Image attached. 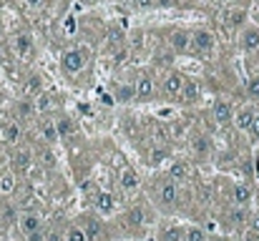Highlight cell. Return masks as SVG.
Masks as SVG:
<instances>
[{"mask_svg": "<svg viewBox=\"0 0 259 241\" xmlns=\"http://www.w3.org/2000/svg\"><path fill=\"white\" fill-rule=\"evenodd\" d=\"M10 45H13V53H15L20 61H30V58L35 56V43H33V35H30V33H18V35L10 40Z\"/></svg>", "mask_w": 259, "mask_h": 241, "instance_id": "3957f363", "label": "cell"}, {"mask_svg": "<svg viewBox=\"0 0 259 241\" xmlns=\"http://www.w3.org/2000/svg\"><path fill=\"white\" fill-rule=\"evenodd\" d=\"M189 176H191V163L186 159H176L169 166V178L176 181V183H184V181H189Z\"/></svg>", "mask_w": 259, "mask_h": 241, "instance_id": "4fadbf2b", "label": "cell"}, {"mask_svg": "<svg viewBox=\"0 0 259 241\" xmlns=\"http://www.w3.org/2000/svg\"><path fill=\"white\" fill-rule=\"evenodd\" d=\"M191 149H194V154H196L199 159H209V154H211V141H209V136H194Z\"/></svg>", "mask_w": 259, "mask_h": 241, "instance_id": "44dd1931", "label": "cell"}, {"mask_svg": "<svg viewBox=\"0 0 259 241\" xmlns=\"http://www.w3.org/2000/svg\"><path fill=\"white\" fill-rule=\"evenodd\" d=\"M234 106H232V101H224V98H219V101H214V108H211V116H214V121L219 123V126H232L234 123Z\"/></svg>", "mask_w": 259, "mask_h": 241, "instance_id": "8992f818", "label": "cell"}, {"mask_svg": "<svg viewBox=\"0 0 259 241\" xmlns=\"http://www.w3.org/2000/svg\"><path fill=\"white\" fill-rule=\"evenodd\" d=\"M0 66H3V53H0Z\"/></svg>", "mask_w": 259, "mask_h": 241, "instance_id": "681fc988", "label": "cell"}, {"mask_svg": "<svg viewBox=\"0 0 259 241\" xmlns=\"http://www.w3.org/2000/svg\"><path fill=\"white\" fill-rule=\"evenodd\" d=\"M20 136H23V128H20L18 121H10V123L3 128V138H5V143H10V146H18Z\"/></svg>", "mask_w": 259, "mask_h": 241, "instance_id": "ffe728a7", "label": "cell"}, {"mask_svg": "<svg viewBox=\"0 0 259 241\" xmlns=\"http://www.w3.org/2000/svg\"><path fill=\"white\" fill-rule=\"evenodd\" d=\"M206 241H229V236H222V234H214V236H209Z\"/></svg>", "mask_w": 259, "mask_h": 241, "instance_id": "f6af8a7d", "label": "cell"}, {"mask_svg": "<svg viewBox=\"0 0 259 241\" xmlns=\"http://www.w3.org/2000/svg\"><path fill=\"white\" fill-rule=\"evenodd\" d=\"M222 23L227 25V28H244L247 25V10H242V8H237V10H227L224 15H222Z\"/></svg>", "mask_w": 259, "mask_h": 241, "instance_id": "2e32d148", "label": "cell"}, {"mask_svg": "<svg viewBox=\"0 0 259 241\" xmlns=\"http://www.w3.org/2000/svg\"><path fill=\"white\" fill-rule=\"evenodd\" d=\"M83 3H88V5H93V3H98V0H83Z\"/></svg>", "mask_w": 259, "mask_h": 241, "instance_id": "c3c4849f", "label": "cell"}, {"mask_svg": "<svg viewBox=\"0 0 259 241\" xmlns=\"http://www.w3.org/2000/svg\"><path fill=\"white\" fill-rule=\"evenodd\" d=\"M56 126H58V133H61V136H76V123H73L71 118L61 116V118L56 121Z\"/></svg>", "mask_w": 259, "mask_h": 241, "instance_id": "83f0119b", "label": "cell"}, {"mask_svg": "<svg viewBox=\"0 0 259 241\" xmlns=\"http://www.w3.org/2000/svg\"><path fill=\"white\" fill-rule=\"evenodd\" d=\"M116 101H121V103L136 101V83H121V85H116Z\"/></svg>", "mask_w": 259, "mask_h": 241, "instance_id": "7402d4cb", "label": "cell"}, {"mask_svg": "<svg viewBox=\"0 0 259 241\" xmlns=\"http://www.w3.org/2000/svg\"><path fill=\"white\" fill-rule=\"evenodd\" d=\"M229 224L232 226H244V224H249V211H247V206H237L234 204V209L229 211Z\"/></svg>", "mask_w": 259, "mask_h": 241, "instance_id": "cb8c5ba5", "label": "cell"}, {"mask_svg": "<svg viewBox=\"0 0 259 241\" xmlns=\"http://www.w3.org/2000/svg\"><path fill=\"white\" fill-rule=\"evenodd\" d=\"M30 166H33V149L18 146V149L13 151V168H15L18 173H25Z\"/></svg>", "mask_w": 259, "mask_h": 241, "instance_id": "8fae6325", "label": "cell"}, {"mask_svg": "<svg viewBox=\"0 0 259 241\" xmlns=\"http://www.w3.org/2000/svg\"><path fill=\"white\" fill-rule=\"evenodd\" d=\"M184 229L181 226H164L161 234H159V241H184Z\"/></svg>", "mask_w": 259, "mask_h": 241, "instance_id": "4316f807", "label": "cell"}, {"mask_svg": "<svg viewBox=\"0 0 259 241\" xmlns=\"http://www.w3.org/2000/svg\"><path fill=\"white\" fill-rule=\"evenodd\" d=\"M184 80H186V76H181L179 71L164 73V78H161V93H164V98H176V95H181Z\"/></svg>", "mask_w": 259, "mask_h": 241, "instance_id": "5b68a950", "label": "cell"}, {"mask_svg": "<svg viewBox=\"0 0 259 241\" xmlns=\"http://www.w3.org/2000/svg\"><path fill=\"white\" fill-rule=\"evenodd\" d=\"M25 241H48V234L43 231V229H38V231H33V234H28Z\"/></svg>", "mask_w": 259, "mask_h": 241, "instance_id": "d590c367", "label": "cell"}, {"mask_svg": "<svg viewBox=\"0 0 259 241\" xmlns=\"http://www.w3.org/2000/svg\"><path fill=\"white\" fill-rule=\"evenodd\" d=\"M63 28H66L68 35H73V33H76V20H73V18H66V25H63Z\"/></svg>", "mask_w": 259, "mask_h": 241, "instance_id": "f35d334b", "label": "cell"}, {"mask_svg": "<svg viewBox=\"0 0 259 241\" xmlns=\"http://www.w3.org/2000/svg\"><path fill=\"white\" fill-rule=\"evenodd\" d=\"M113 206H116V199H113V194H106V191H101V194L96 196V211H98V214H111V211H113Z\"/></svg>", "mask_w": 259, "mask_h": 241, "instance_id": "603a6c76", "label": "cell"}, {"mask_svg": "<svg viewBox=\"0 0 259 241\" xmlns=\"http://www.w3.org/2000/svg\"><path fill=\"white\" fill-rule=\"evenodd\" d=\"M43 3H46V0H25V5H28V8H40Z\"/></svg>", "mask_w": 259, "mask_h": 241, "instance_id": "7bdbcfd3", "label": "cell"}, {"mask_svg": "<svg viewBox=\"0 0 259 241\" xmlns=\"http://www.w3.org/2000/svg\"><path fill=\"white\" fill-rule=\"evenodd\" d=\"M247 95H249L252 101H259V76L247 80Z\"/></svg>", "mask_w": 259, "mask_h": 241, "instance_id": "836d02e7", "label": "cell"}, {"mask_svg": "<svg viewBox=\"0 0 259 241\" xmlns=\"http://www.w3.org/2000/svg\"><path fill=\"white\" fill-rule=\"evenodd\" d=\"M169 45H171L174 53H179V56L189 53L191 51V33L189 30H181V28L171 30L169 33Z\"/></svg>", "mask_w": 259, "mask_h": 241, "instance_id": "ba28073f", "label": "cell"}, {"mask_svg": "<svg viewBox=\"0 0 259 241\" xmlns=\"http://www.w3.org/2000/svg\"><path fill=\"white\" fill-rule=\"evenodd\" d=\"M38 76H33V78H30V83H28V90H30V93H33V90H38V88H40V83H38Z\"/></svg>", "mask_w": 259, "mask_h": 241, "instance_id": "60d3db41", "label": "cell"}, {"mask_svg": "<svg viewBox=\"0 0 259 241\" xmlns=\"http://www.w3.org/2000/svg\"><path fill=\"white\" fill-rule=\"evenodd\" d=\"M144 224H146V211L141 206H134V209L126 211V216H123V226L126 229H141Z\"/></svg>", "mask_w": 259, "mask_h": 241, "instance_id": "e0dca14e", "label": "cell"}, {"mask_svg": "<svg viewBox=\"0 0 259 241\" xmlns=\"http://www.w3.org/2000/svg\"><path fill=\"white\" fill-rule=\"evenodd\" d=\"M247 229H252V231H257L259 234V211L249 214V224H247Z\"/></svg>", "mask_w": 259, "mask_h": 241, "instance_id": "8d00e7d4", "label": "cell"}, {"mask_svg": "<svg viewBox=\"0 0 259 241\" xmlns=\"http://www.w3.org/2000/svg\"><path fill=\"white\" fill-rule=\"evenodd\" d=\"M201 98V85H199V80H194V78H186L184 80V88H181V101L184 103H196Z\"/></svg>", "mask_w": 259, "mask_h": 241, "instance_id": "5bb4252c", "label": "cell"}, {"mask_svg": "<svg viewBox=\"0 0 259 241\" xmlns=\"http://www.w3.org/2000/svg\"><path fill=\"white\" fill-rule=\"evenodd\" d=\"M232 201L237 206H249V201H252V186L249 183H237L232 188Z\"/></svg>", "mask_w": 259, "mask_h": 241, "instance_id": "d6986e66", "label": "cell"}, {"mask_svg": "<svg viewBox=\"0 0 259 241\" xmlns=\"http://www.w3.org/2000/svg\"><path fill=\"white\" fill-rule=\"evenodd\" d=\"M118 186H121L123 191H136V188L141 186V176L136 173V168H134V166H123V168H121Z\"/></svg>", "mask_w": 259, "mask_h": 241, "instance_id": "7c38bea8", "label": "cell"}, {"mask_svg": "<svg viewBox=\"0 0 259 241\" xmlns=\"http://www.w3.org/2000/svg\"><path fill=\"white\" fill-rule=\"evenodd\" d=\"M154 5H156V0H136V8H141V10H149Z\"/></svg>", "mask_w": 259, "mask_h": 241, "instance_id": "ab89813d", "label": "cell"}, {"mask_svg": "<svg viewBox=\"0 0 259 241\" xmlns=\"http://www.w3.org/2000/svg\"><path fill=\"white\" fill-rule=\"evenodd\" d=\"M66 241H88L83 226H71V229H68V234H66Z\"/></svg>", "mask_w": 259, "mask_h": 241, "instance_id": "d6a6232c", "label": "cell"}, {"mask_svg": "<svg viewBox=\"0 0 259 241\" xmlns=\"http://www.w3.org/2000/svg\"><path fill=\"white\" fill-rule=\"evenodd\" d=\"M159 204L164 206V209H171L179 204V183L176 181H166V183H161V188H159Z\"/></svg>", "mask_w": 259, "mask_h": 241, "instance_id": "9c48e42d", "label": "cell"}, {"mask_svg": "<svg viewBox=\"0 0 259 241\" xmlns=\"http://www.w3.org/2000/svg\"><path fill=\"white\" fill-rule=\"evenodd\" d=\"M15 221H18V229H20L23 236H28V234L43 229V214H38V211H25V214H20Z\"/></svg>", "mask_w": 259, "mask_h": 241, "instance_id": "52a82bcc", "label": "cell"}, {"mask_svg": "<svg viewBox=\"0 0 259 241\" xmlns=\"http://www.w3.org/2000/svg\"><path fill=\"white\" fill-rule=\"evenodd\" d=\"M35 113H38L35 101H20V103H18V116H20V118H33Z\"/></svg>", "mask_w": 259, "mask_h": 241, "instance_id": "f546056e", "label": "cell"}, {"mask_svg": "<svg viewBox=\"0 0 259 241\" xmlns=\"http://www.w3.org/2000/svg\"><path fill=\"white\" fill-rule=\"evenodd\" d=\"M3 38H5V25L0 23V40H3Z\"/></svg>", "mask_w": 259, "mask_h": 241, "instance_id": "bcb514c9", "label": "cell"}, {"mask_svg": "<svg viewBox=\"0 0 259 241\" xmlns=\"http://www.w3.org/2000/svg\"><path fill=\"white\" fill-rule=\"evenodd\" d=\"M151 95H154V78L144 73L136 80V101H149Z\"/></svg>", "mask_w": 259, "mask_h": 241, "instance_id": "ac0fdd59", "label": "cell"}, {"mask_svg": "<svg viewBox=\"0 0 259 241\" xmlns=\"http://www.w3.org/2000/svg\"><path fill=\"white\" fill-rule=\"evenodd\" d=\"M169 159V149H154L151 154H149V163L151 166H156V163H161V161Z\"/></svg>", "mask_w": 259, "mask_h": 241, "instance_id": "1f68e13d", "label": "cell"}, {"mask_svg": "<svg viewBox=\"0 0 259 241\" xmlns=\"http://www.w3.org/2000/svg\"><path fill=\"white\" fill-rule=\"evenodd\" d=\"M40 136L48 141V143H56L58 138H61V133H58V126H56V121H40Z\"/></svg>", "mask_w": 259, "mask_h": 241, "instance_id": "d4e9b609", "label": "cell"}, {"mask_svg": "<svg viewBox=\"0 0 259 241\" xmlns=\"http://www.w3.org/2000/svg\"><path fill=\"white\" fill-rule=\"evenodd\" d=\"M239 48L242 53H259V28L257 25H244L239 30Z\"/></svg>", "mask_w": 259, "mask_h": 241, "instance_id": "277c9868", "label": "cell"}, {"mask_svg": "<svg viewBox=\"0 0 259 241\" xmlns=\"http://www.w3.org/2000/svg\"><path fill=\"white\" fill-rule=\"evenodd\" d=\"M254 116H257V108L254 106H242L237 113H234V128L237 131H242V133H247L249 131V126H252V121H254Z\"/></svg>", "mask_w": 259, "mask_h": 241, "instance_id": "30bf717a", "label": "cell"}, {"mask_svg": "<svg viewBox=\"0 0 259 241\" xmlns=\"http://www.w3.org/2000/svg\"><path fill=\"white\" fill-rule=\"evenodd\" d=\"M81 226H83V231H86L88 241H101L103 239V224L98 221V216H86Z\"/></svg>", "mask_w": 259, "mask_h": 241, "instance_id": "9a60e30c", "label": "cell"}, {"mask_svg": "<svg viewBox=\"0 0 259 241\" xmlns=\"http://www.w3.org/2000/svg\"><path fill=\"white\" fill-rule=\"evenodd\" d=\"M35 108H38V113H51V111L58 108V101L53 95H48V93H40L38 101H35Z\"/></svg>", "mask_w": 259, "mask_h": 241, "instance_id": "484cf974", "label": "cell"}, {"mask_svg": "<svg viewBox=\"0 0 259 241\" xmlns=\"http://www.w3.org/2000/svg\"><path fill=\"white\" fill-rule=\"evenodd\" d=\"M48 241H66V236H63L61 231H51V234H48Z\"/></svg>", "mask_w": 259, "mask_h": 241, "instance_id": "b9f144b4", "label": "cell"}, {"mask_svg": "<svg viewBox=\"0 0 259 241\" xmlns=\"http://www.w3.org/2000/svg\"><path fill=\"white\" fill-rule=\"evenodd\" d=\"M254 141H259V111H257V116H254V121H252V126H249V131H247Z\"/></svg>", "mask_w": 259, "mask_h": 241, "instance_id": "e575fe53", "label": "cell"}, {"mask_svg": "<svg viewBox=\"0 0 259 241\" xmlns=\"http://www.w3.org/2000/svg\"><path fill=\"white\" fill-rule=\"evenodd\" d=\"M83 68H86V56H83L81 51H76V48L63 51V56H61V71H63V73L78 76Z\"/></svg>", "mask_w": 259, "mask_h": 241, "instance_id": "7a4b0ae2", "label": "cell"}, {"mask_svg": "<svg viewBox=\"0 0 259 241\" xmlns=\"http://www.w3.org/2000/svg\"><path fill=\"white\" fill-rule=\"evenodd\" d=\"M191 48L201 56H211L214 48H217V35L209 28H196L191 33Z\"/></svg>", "mask_w": 259, "mask_h": 241, "instance_id": "6da1fadb", "label": "cell"}, {"mask_svg": "<svg viewBox=\"0 0 259 241\" xmlns=\"http://www.w3.org/2000/svg\"><path fill=\"white\" fill-rule=\"evenodd\" d=\"M217 3H219V5H232L234 0H217Z\"/></svg>", "mask_w": 259, "mask_h": 241, "instance_id": "7dc6e473", "label": "cell"}, {"mask_svg": "<svg viewBox=\"0 0 259 241\" xmlns=\"http://www.w3.org/2000/svg\"><path fill=\"white\" fill-rule=\"evenodd\" d=\"M15 186H18V183H15V176H13V173H3V176H0V194H3V196H10V194L15 191Z\"/></svg>", "mask_w": 259, "mask_h": 241, "instance_id": "f1b7e54d", "label": "cell"}, {"mask_svg": "<svg viewBox=\"0 0 259 241\" xmlns=\"http://www.w3.org/2000/svg\"><path fill=\"white\" fill-rule=\"evenodd\" d=\"M242 241H259V234L252 231V229H247V231L242 234Z\"/></svg>", "mask_w": 259, "mask_h": 241, "instance_id": "74e56055", "label": "cell"}, {"mask_svg": "<svg viewBox=\"0 0 259 241\" xmlns=\"http://www.w3.org/2000/svg\"><path fill=\"white\" fill-rule=\"evenodd\" d=\"M209 236L204 234V229H199V226H189L186 229V234H184V241H206Z\"/></svg>", "mask_w": 259, "mask_h": 241, "instance_id": "4dcf8cb0", "label": "cell"}, {"mask_svg": "<svg viewBox=\"0 0 259 241\" xmlns=\"http://www.w3.org/2000/svg\"><path fill=\"white\" fill-rule=\"evenodd\" d=\"M156 5H159V8H171L174 0H156Z\"/></svg>", "mask_w": 259, "mask_h": 241, "instance_id": "ee69618b", "label": "cell"}]
</instances>
